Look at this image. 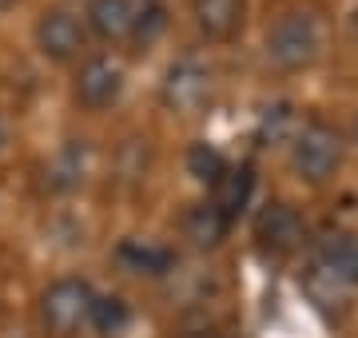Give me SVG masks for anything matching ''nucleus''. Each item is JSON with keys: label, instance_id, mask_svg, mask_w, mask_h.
I'll return each mask as SVG.
<instances>
[{"label": "nucleus", "instance_id": "f257e3e1", "mask_svg": "<svg viewBox=\"0 0 358 338\" xmlns=\"http://www.w3.org/2000/svg\"><path fill=\"white\" fill-rule=\"evenodd\" d=\"M322 48V28L315 13H303V8H291L282 13L267 32V60L282 72H299V68H310L315 56Z\"/></svg>", "mask_w": 358, "mask_h": 338}, {"label": "nucleus", "instance_id": "f03ea898", "mask_svg": "<svg viewBox=\"0 0 358 338\" xmlns=\"http://www.w3.org/2000/svg\"><path fill=\"white\" fill-rule=\"evenodd\" d=\"M343 156H346L343 131L322 124V119L307 124L303 131H294L291 140V168L303 183H327L334 171L343 168Z\"/></svg>", "mask_w": 358, "mask_h": 338}, {"label": "nucleus", "instance_id": "7ed1b4c3", "mask_svg": "<svg viewBox=\"0 0 358 338\" xmlns=\"http://www.w3.org/2000/svg\"><path fill=\"white\" fill-rule=\"evenodd\" d=\"M92 291L84 279H56V283L40 295V326L52 338H72L88 326V311H92Z\"/></svg>", "mask_w": 358, "mask_h": 338}, {"label": "nucleus", "instance_id": "20e7f679", "mask_svg": "<svg viewBox=\"0 0 358 338\" xmlns=\"http://www.w3.org/2000/svg\"><path fill=\"white\" fill-rule=\"evenodd\" d=\"M211 88H215V76L203 60L195 56H183L164 72V84H159V100H164L167 112L176 116H199L211 100Z\"/></svg>", "mask_w": 358, "mask_h": 338}, {"label": "nucleus", "instance_id": "39448f33", "mask_svg": "<svg viewBox=\"0 0 358 338\" xmlns=\"http://www.w3.org/2000/svg\"><path fill=\"white\" fill-rule=\"evenodd\" d=\"M32 40H36V52L44 60H52V64H72L88 48V24L72 8H44L36 28H32Z\"/></svg>", "mask_w": 358, "mask_h": 338}, {"label": "nucleus", "instance_id": "423d86ee", "mask_svg": "<svg viewBox=\"0 0 358 338\" xmlns=\"http://www.w3.org/2000/svg\"><path fill=\"white\" fill-rule=\"evenodd\" d=\"M124 96V64L112 56H88L72 80V100L84 112H103Z\"/></svg>", "mask_w": 358, "mask_h": 338}, {"label": "nucleus", "instance_id": "0eeeda50", "mask_svg": "<svg viewBox=\"0 0 358 338\" xmlns=\"http://www.w3.org/2000/svg\"><path fill=\"white\" fill-rule=\"evenodd\" d=\"M148 8H152L148 0H88L84 24H88V32L100 36L103 44H128V40L136 36V28H140Z\"/></svg>", "mask_w": 358, "mask_h": 338}, {"label": "nucleus", "instance_id": "6e6552de", "mask_svg": "<svg viewBox=\"0 0 358 338\" xmlns=\"http://www.w3.org/2000/svg\"><path fill=\"white\" fill-rule=\"evenodd\" d=\"M255 235H259L263 247L287 255V251H294L299 239H303V219H299L294 207H287V203H271V207L255 219Z\"/></svg>", "mask_w": 358, "mask_h": 338}, {"label": "nucleus", "instance_id": "1a4fd4ad", "mask_svg": "<svg viewBox=\"0 0 358 338\" xmlns=\"http://www.w3.org/2000/svg\"><path fill=\"white\" fill-rule=\"evenodd\" d=\"M243 13H247V0H195L192 4L195 28H199V36H207V40L235 36L239 24H243Z\"/></svg>", "mask_w": 358, "mask_h": 338}, {"label": "nucleus", "instance_id": "9d476101", "mask_svg": "<svg viewBox=\"0 0 358 338\" xmlns=\"http://www.w3.org/2000/svg\"><path fill=\"white\" fill-rule=\"evenodd\" d=\"M227 227H231V219L215 207V203H195V207L187 211V219H183V235H187L192 247H199V251L219 247L223 235H227Z\"/></svg>", "mask_w": 358, "mask_h": 338}, {"label": "nucleus", "instance_id": "9b49d317", "mask_svg": "<svg viewBox=\"0 0 358 338\" xmlns=\"http://www.w3.org/2000/svg\"><path fill=\"white\" fill-rule=\"evenodd\" d=\"M211 187H215V199H211V203H215L227 219H235V215L251 203V191H255V171H251V168H227L215 183H211Z\"/></svg>", "mask_w": 358, "mask_h": 338}, {"label": "nucleus", "instance_id": "f8f14e48", "mask_svg": "<svg viewBox=\"0 0 358 338\" xmlns=\"http://www.w3.org/2000/svg\"><path fill=\"white\" fill-rule=\"evenodd\" d=\"M84 156H88L84 140H72L68 147L56 152V159L44 168V179H48L52 191H72V187L84 183V171H88V159H84Z\"/></svg>", "mask_w": 358, "mask_h": 338}, {"label": "nucleus", "instance_id": "ddd939ff", "mask_svg": "<svg viewBox=\"0 0 358 338\" xmlns=\"http://www.w3.org/2000/svg\"><path fill=\"white\" fill-rule=\"evenodd\" d=\"M115 259L124 263L131 274H148V279H159V274L171 271V251L155 247V243H143V239H128L124 247L115 251Z\"/></svg>", "mask_w": 358, "mask_h": 338}, {"label": "nucleus", "instance_id": "4468645a", "mask_svg": "<svg viewBox=\"0 0 358 338\" xmlns=\"http://www.w3.org/2000/svg\"><path fill=\"white\" fill-rule=\"evenodd\" d=\"M88 326L100 338H120L131 326V307L120 295H96L88 311Z\"/></svg>", "mask_w": 358, "mask_h": 338}, {"label": "nucleus", "instance_id": "2eb2a0df", "mask_svg": "<svg viewBox=\"0 0 358 338\" xmlns=\"http://www.w3.org/2000/svg\"><path fill=\"white\" fill-rule=\"evenodd\" d=\"M319 263L331 267L334 274H343L346 283L358 286V235H331V239L322 243Z\"/></svg>", "mask_w": 358, "mask_h": 338}, {"label": "nucleus", "instance_id": "dca6fc26", "mask_svg": "<svg viewBox=\"0 0 358 338\" xmlns=\"http://www.w3.org/2000/svg\"><path fill=\"white\" fill-rule=\"evenodd\" d=\"M307 291H310V299L319 302V307H338V302L350 299L355 283H346L343 274H334L331 267L315 263V271H310V279H307Z\"/></svg>", "mask_w": 358, "mask_h": 338}, {"label": "nucleus", "instance_id": "f3484780", "mask_svg": "<svg viewBox=\"0 0 358 338\" xmlns=\"http://www.w3.org/2000/svg\"><path fill=\"white\" fill-rule=\"evenodd\" d=\"M259 140H263V143H287V140H294V108L291 104L267 108L263 119H259Z\"/></svg>", "mask_w": 358, "mask_h": 338}, {"label": "nucleus", "instance_id": "a211bd4d", "mask_svg": "<svg viewBox=\"0 0 358 338\" xmlns=\"http://www.w3.org/2000/svg\"><path fill=\"white\" fill-rule=\"evenodd\" d=\"M187 171H192L199 183H215L223 171H227V159L219 156V147L211 143H192V152H187Z\"/></svg>", "mask_w": 358, "mask_h": 338}, {"label": "nucleus", "instance_id": "6ab92c4d", "mask_svg": "<svg viewBox=\"0 0 358 338\" xmlns=\"http://www.w3.org/2000/svg\"><path fill=\"white\" fill-rule=\"evenodd\" d=\"M167 28V16H164V8L159 4H152L148 13H143V20H140V28H136V36H131V44H152V40H159V32Z\"/></svg>", "mask_w": 358, "mask_h": 338}, {"label": "nucleus", "instance_id": "aec40b11", "mask_svg": "<svg viewBox=\"0 0 358 338\" xmlns=\"http://www.w3.org/2000/svg\"><path fill=\"white\" fill-rule=\"evenodd\" d=\"M4 143H8V128H4V119H0V152H4Z\"/></svg>", "mask_w": 358, "mask_h": 338}, {"label": "nucleus", "instance_id": "412c9836", "mask_svg": "<svg viewBox=\"0 0 358 338\" xmlns=\"http://www.w3.org/2000/svg\"><path fill=\"white\" fill-rule=\"evenodd\" d=\"M355 140H358V124H355Z\"/></svg>", "mask_w": 358, "mask_h": 338}, {"label": "nucleus", "instance_id": "4be33fe9", "mask_svg": "<svg viewBox=\"0 0 358 338\" xmlns=\"http://www.w3.org/2000/svg\"><path fill=\"white\" fill-rule=\"evenodd\" d=\"M148 4H159V0H148Z\"/></svg>", "mask_w": 358, "mask_h": 338}]
</instances>
